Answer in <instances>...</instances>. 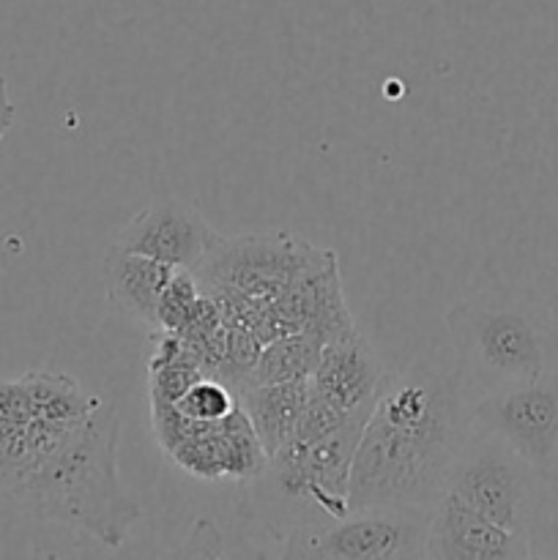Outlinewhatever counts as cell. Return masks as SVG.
<instances>
[{
    "mask_svg": "<svg viewBox=\"0 0 558 560\" xmlns=\"http://www.w3.org/2000/svg\"><path fill=\"white\" fill-rule=\"evenodd\" d=\"M120 416L109 402L74 421L33 416L0 435V495L33 520L118 550L142 517L118 474Z\"/></svg>",
    "mask_w": 558,
    "mask_h": 560,
    "instance_id": "1",
    "label": "cell"
},
{
    "mask_svg": "<svg viewBox=\"0 0 558 560\" xmlns=\"http://www.w3.org/2000/svg\"><path fill=\"white\" fill-rule=\"evenodd\" d=\"M465 435L468 397L454 366L421 359L388 375L356 446L348 509H432Z\"/></svg>",
    "mask_w": 558,
    "mask_h": 560,
    "instance_id": "2",
    "label": "cell"
},
{
    "mask_svg": "<svg viewBox=\"0 0 558 560\" xmlns=\"http://www.w3.org/2000/svg\"><path fill=\"white\" fill-rule=\"evenodd\" d=\"M443 323L468 405L558 370L550 312L525 290L492 284L449 306Z\"/></svg>",
    "mask_w": 558,
    "mask_h": 560,
    "instance_id": "3",
    "label": "cell"
},
{
    "mask_svg": "<svg viewBox=\"0 0 558 560\" xmlns=\"http://www.w3.org/2000/svg\"><path fill=\"white\" fill-rule=\"evenodd\" d=\"M547 481L507 443L468 427L449 470L446 490L487 520L531 536L539 523Z\"/></svg>",
    "mask_w": 558,
    "mask_h": 560,
    "instance_id": "4",
    "label": "cell"
},
{
    "mask_svg": "<svg viewBox=\"0 0 558 560\" xmlns=\"http://www.w3.org/2000/svg\"><path fill=\"white\" fill-rule=\"evenodd\" d=\"M430 509L370 506L315 520L282 536V558L306 560H421Z\"/></svg>",
    "mask_w": 558,
    "mask_h": 560,
    "instance_id": "5",
    "label": "cell"
},
{
    "mask_svg": "<svg viewBox=\"0 0 558 560\" xmlns=\"http://www.w3.org/2000/svg\"><path fill=\"white\" fill-rule=\"evenodd\" d=\"M468 427L507 443L550 485L558 479V370L468 405Z\"/></svg>",
    "mask_w": 558,
    "mask_h": 560,
    "instance_id": "6",
    "label": "cell"
},
{
    "mask_svg": "<svg viewBox=\"0 0 558 560\" xmlns=\"http://www.w3.org/2000/svg\"><path fill=\"white\" fill-rule=\"evenodd\" d=\"M219 238L222 235L195 206L178 197H159L120 228L115 244L173 268L195 271Z\"/></svg>",
    "mask_w": 558,
    "mask_h": 560,
    "instance_id": "7",
    "label": "cell"
},
{
    "mask_svg": "<svg viewBox=\"0 0 558 560\" xmlns=\"http://www.w3.org/2000/svg\"><path fill=\"white\" fill-rule=\"evenodd\" d=\"M425 558L432 560H520L534 558L531 536L501 528L485 514L443 492L430 509Z\"/></svg>",
    "mask_w": 558,
    "mask_h": 560,
    "instance_id": "8",
    "label": "cell"
},
{
    "mask_svg": "<svg viewBox=\"0 0 558 560\" xmlns=\"http://www.w3.org/2000/svg\"><path fill=\"white\" fill-rule=\"evenodd\" d=\"M388 372L364 334L353 328L323 345L321 361L310 377V394L348 419H367Z\"/></svg>",
    "mask_w": 558,
    "mask_h": 560,
    "instance_id": "9",
    "label": "cell"
},
{
    "mask_svg": "<svg viewBox=\"0 0 558 560\" xmlns=\"http://www.w3.org/2000/svg\"><path fill=\"white\" fill-rule=\"evenodd\" d=\"M178 268L140 252L109 246L104 255V288L115 310L148 328H159V299Z\"/></svg>",
    "mask_w": 558,
    "mask_h": 560,
    "instance_id": "10",
    "label": "cell"
},
{
    "mask_svg": "<svg viewBox=\"0 0 558 560\" xmlns=\"http://www.w3.org/2000/svg\"><path fill=\"white\" fill-rule=\"evenodd\" d=\"M239 405L249 416L266 457H271L290 435L301 419L306 397H310V381L288 383H252L239 394Z\"/></svg>",
    "mask_w": 558,
    "mask_h": 560,
    "instance_id": "11",
    "label": "cell"
},
{
    "mask_svg": "<svg viewBox=\"0 0 558 560\" xmlns=\"http://www.w3.org/2000/svg\"><path fill=\"white\" fill-rule=\"evenodd\" d=\"M20 383L25 388L33 416H38V419L74 421L93 413L104 402L102 397L88 392L77 377L63 375V372L33 370L25 372Z\"/></svg>",
    "mask_w": 558,
    "mask_h": 560,
    "instance_id": "12",
    "label": "cell"
},
{
    "mask_svg": "<svg viewBox=\"0 0 558 560\" xmlns=\"http://www.w3.org/2000/svg\"><path fill=\"white\" fill-rule=\"evenodd\" d=\"M323 342L306 331L282 334V337L266 342V348L257 355V364L252 370V383H288V381H310L321 361Z\"/></svg>",
    "mask_w": 558,
    "mask_h": 560,
    "instance_id": "13",
    "label": "cell"
},
{
    "mask_svg": "<svg viewBox=\"0 0 558 560\" xmlns=\"http://www.w3.org/2000/svg\"><path fill=\"white\" fill-rule=\"evenodd\" d=\"M235 405H239V397H235V392L228 383H222L219 377L202 375L186 388L184 397L175 402V408H178L189 421L211 424V421H219L228 413H233Z\"/></svg>",
    "mask_w": 558,
    "mask_h": 560,
    "instance_id": "14",
    "label": "cell"
},
{
    "mask_svg": "<svg viewBox=\"0 0 558 560\" xmlns=\"http://www.w3.org/2000/svg\"><path fill=\"white\" fill-rule=\"evenodd\" d=\"M202 301L200 282H197L195 271L189 268H178L164 288L162 299H159V328L164 331L181 334L197 315Z\"/></svg>",
    "mask_w": 558,
    "mask_h": 560,
    "instance_id": "15",
    "label": "cell"
},
{
    "mask_svg": "<svg viewBox=\"0 0 558 560\" xmlns=\"http://www.w3.org/2000/svg\"><path fill=\"white\" fill-rule=\"evenodd\" d=\"M14 118H16V107H14V102H11V96H9V85H5V77L0 74V142H3V137L9 135V129L14 126Z\"/></svg>",
    "mask_w": 558,
    "mask_h": 560,
    "instance_id": "16",
    "label": "cell"
}]
</instances>
